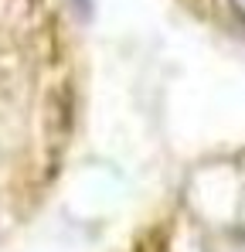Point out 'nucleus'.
I'll return each mask as SVG.
<instances>
[{"mask_svg":"<svg viewBox=\"0 0 245 252\" xmlns=\"http://www.w3.org/2000/svg\"><path fill=\"white\" fill-rule=\"evenodd\" d=\"M232 7H235V14L245 21V0H232Z\"/></svg>","mask_w":245,"mask_h":252,"instance_id":"f257e3e1","label":"nucleus"}]
</instances>
